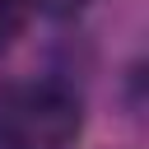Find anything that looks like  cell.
<instances>
[{"label": "cell", "mask_w": 149, "mask_h": 149, "mask_svg": "<svg viewBox=\"0 0 149 149\" xmlns=\"http://www.w3.org/2000/svg\"><path fill=\"white\" fill-rule=\"evenodd\" d=\"M33 14H47V19H74L88 0H28Z\"/></svg>", "instance_id": "obj_3"}, {"label": "cell", "mask_w": 149, "mask_h": 149, "mask_svg": "<svg viewBox=\"0 0 149 149\" xmlns=\"http://www.w3.org/2000/svg\"><path fill=\"white\" fill-rule=\"evenodd\" d=\"M84 130V102L56 79H33L5 93L0 135L5 149H70Z\"/></svg>", "instance_id": "obj_1"}, {"label": "cell", "mask_w": 149, "mask_h": 149, "mask_svg": "<svg viewBox=\"0 0 149 149\" xmlns=\"http://www.w3.org/2000/svg\"><path fill=\"white\" fill-rule=\"evenodd\" d=\"M28 19H33V5L28 0H0V51L23 37Z\"/></svg>", "instance_id": "obj_2"}, {"label": "cell", "mask_w": 149, "mask_h": 149, "mask_svg": "<svg viewBox=\"0 0 149 149\" xmlns=\"http://www.w3.org/2000/svg\"><path fill=\"white\" fill-rule=\"evenodd\" d=\"M0 149H5V135H0Z\"/></svg>", "instance_id": "obj_4"}]
</instances>
